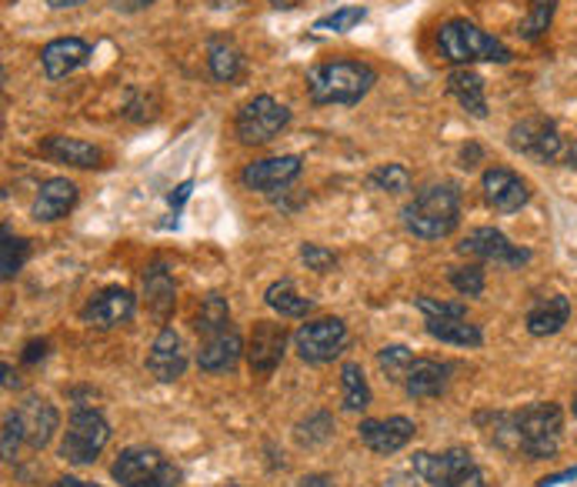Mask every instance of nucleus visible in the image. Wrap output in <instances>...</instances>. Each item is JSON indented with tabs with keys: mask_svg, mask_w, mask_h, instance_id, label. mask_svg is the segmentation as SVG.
Listing matches in <instances>:
<instances>
[{
	"mask_svg": "<svg viewBox=\"0 0 577 487\" xmlns=\"http://www.w3.org/2000/svg\"><path fill=\"white\" fill-rule=\"evenodd\" d=\"M448 94L471 114V117H487V98H484V80L471 67H457L448 73Z\"/></svg>",
	"mask_w": 577,
	"mask_h": 487,
	"instance_id": "obj_25",
	"label": "nucleus"
},
{
	"mask_svg": "<svg viewBox=\"0 0 577 487\" xmlns=\"http://www.w3.org/2000/svg\"><path fill=\"white\" fill-rule=\"evenodd\" d=\"M377 84V70L364 60H327L310 67L307 73V98L310 104H361L367 91Z\"/></svg>",
	"mask_w": 577,
	"mask_h": 487,
	"instance_id": "obj_2",
	"label": "nucleus"
},
{
	"mask_svg": "<svg viewBox=\"0 0 577 487\" xmlns=\"http://www.w3.org/2000/svg\"><path fill=\"white\" fill-rule=\"evenodd\" d=\"M364 18H367L364 8H341V11H335V14L317 18L310 31H317V34H348V31H354Z\"/></svg>",
	"mask_w": 577,
	"mask_h": 487,
	"instance_id": "obj_34",
	"label": "nucleus"
},
{
	"mask_svg": "<svg viewBox=\"0 0 577 487\" xmlns=\"http://www.w3.org/2000/svg\"><path fill=\"white\" fill-rule=\"evenodd\" d=\"M304 168V160L297 154H284V157H268V160H254L240 171V184L247 191H281L287 188Z\"/></svg>",
	"mask_w": 577,
	"mask_h": 487,
	"instance_id": "obj_15",
	"label": "nucleus"
},
{
	"mask_svg": "<svg viewBox=\"0 0 577 487\" xmlns=\"http://www.w3.org/2000/svg\"><path fill=\"white\" fill-rule=\"evenodd\" d=\"M457 254L464 258H477V261H494V264H505V268H521L531 261V251L518 248L511 244L498 227H474L461 244H457Z\"/></svg>",
	"mask_w": 577,
	"mask_h": 487,
	"instance_id": "obj_10",
	"label": "nucleus"
},
{
	"mask_svg": "<svg viewBox=\"0 0 577 487\" xmlns=\"http://www.w3.org/2000/svg\"><path fill=\"white\" fill-rule=\"evenodd\" d=\"M554 11H557V0H531V8H528V18L518 24V34L524 41H538L547 34L551 21H554Z\"/></svg>",
	"mask_w": 577,
	"mask_h": 487,
	"instance_id": "obj_33",
	"label": "nucleus"
},
{
	"mask_svg": "<svg viewBox=\"0 0 577 487\" xmlns=\"http://www.w3.org/2000/svg\"><path fill=\"white\" fill-rule=\"evenodd\" d=\"M77 204V184L67 181V178H50L41 184L37 191V201H34V220H60L67 217V211Z\"/></svg>",
	"mask_w": 577,
	"mask_h": 487,
	"instance_id": "obj_24",
	"label": "nucleus"
},
{
	"mask_svg": "<svg viewBox=\"0 0 577 487\" xmlns=\"http://www.w3.org/2000/svg\"><path fill=\"white\" fill-rule=\"evenodd\" d=\"M287 348V331L284 324L274 320H258L254 331H251V344H247V361H251V371L258 377H271L284 358Z\"/></svg>",
	"mask_w": 577,
	"mask_h": 487,
	"instance_id": "obj_14",
	"label": "nucleus"
},
{
	"mask_svg": "<svg viewBox=\"0 0 577 487\" xmlns=\"http://www.w3.org/2000/svg\"><path fill=\"white\" fill-rule=\"evenodd\" d=\"M564 434V415L557 404L538 400L518 415H490V441L501 451L521 454L528 461H547L557 454Z\"/></svg>",
	"mask_w": 577,
	"mask_h": 487,
	"instance_id": "obj_1",
	"label": "nucleus"
},
{
	"mask_svg": "<svg viewBox=\"0 0 577 487\" xmlns=\"http://www.w3.org/2000/svg\"><path fill=\"white\" fill-rule=\"evenodd\" d=\"M157 0H111V8L121 11V14H137V11H147Z\"/></svg>",
	"mask_w": 577,
	"mask_h": 487,
	"instance_id": "obj_42",
	"label": "nucleus"
},
{
	"mask_svg": "<svg viewBox=\"0 0 577 487\" xmlns=\"http://www.w3.org/2000/svg\"><path fill=\"white\" fill-rule=\"evenodd\" d=\"M264 301H268V307L278 310L281 317H307V314L314 310V301L304 297V294H297V287H294L291 278L274 281V284L264 291Z\"/></svg>",
	"mask_w": 577,
	"mask_h": 487,
	"instance_id": "obj_28",
	"label": "nucleus"
},
{
	"mask_svg": "<svg viewBox=\"0 0 577 487\" xmlns=\"http://www.w3.org/2000/svg\"><path fill=\"white\" fill-rule=\"evenodd\" d=\"M564 165H567L570 171H577V140L567 147V154H564Z\"/></svg>",
	"mask_w": 577,
	"mask_h": 487,
	"instance_id": "obj_50",
	"label": "nucleus"
},
{
	"mask_svg": "<svg viewBox=\"0 0 577 487\" xmlns=\"http://www.w3.org/2000/svg\"><path fill=\"white\" fill-rule=\"evenodd\" d=\"M404 227L421 240H441L461 224V191L457 184H431L400 211Z\"/></svg>",
	"mask_w": 577,
	"mask_h": 487,
	"instance_id": "obj_3",
	"label": "nucleus"
},
{
	"mask_svg": "<svg viewBox=\"0 0 577 487\" xmlns=\"http://www.w3.org/2000/svg\"><path fill=\"white\" fill-rule=\"evenodd\" d=\"M297 487H331V477H324V474H307L297 480Z\"/></svg>",
	"mask_w": 577,
	"mask_h": 487,
	"instance_id": "obj_46",
	"label": "nucleus"
},
{
	"mask_svg": "<svg viewBox=\"0 0 577 487\" xmlns=\"http://www.w3.org/2000/svg\"><path fill=\"white\" fill-rule=\"evenodd\" d=\"M448 381H451V367L441 364V361H431V358H415L400 381V387L407 390V397L415 400H428V397H441L448 390Z\"/></svg>",
	"mask_w": 577,
	"mask_h": 487,
	"instance_id": "obj_19",
	"label": "nucleus"
},
{
	"mask_svg": "<svg viewBox=\"0 0 577 487\" xmlns=\"http://www.w3.org/2000/svg\"><path fill=\"white\" fill-rule=\"evenodd\" d=\"M407 471H410V467H407ZM384 487H428V484H425V480H421L415 471H410V474H407V480H404V477H391Z\"/></svg>",
	"mask_w": 577,
	"mask_h": 487,
	"instance_id": "obj_44",
	"label": "nucleus"
},
{
	"mask_svg": "<svg viewBox=\"0 0 577 487\" xmlns=\"http://www.w3.org/2000/svg\"><path fill=\"white\" fill-rule=\"evenodd\" d=\"M191 188H194L191 181H184V184H178V188H174V194H171V207H174V211H178V207H181V204L191 197Z\"/></svg>",
	"mask_w": 577,
	"mask_h": 487,
	"instance_id": "obj_45",
	"label": "nucleus"
},
{
	"mask_svg": "<svg viewBox=\"0 0 577 487\" xmlns=\"http://www.w3.org/2000/svg\"><path fill=\"white\" fill-rule=\"evenodd\" d=\"M410 471L428 487H487V477L480 474V467L464 448H451L444 454L421 451L410 457Z\"/></svg>",
	"mask_w": 577,
	"mask_h": 487,
	"instance_id": "obj_6",
	"label": "nucleus"
},
{
	"mask_svg": "<svg viewBox=\"0 0 577 487\" xmlns=\"http://www.w3.org/2000/svg\"><path fill=\"white\" fill-rule=\"evenodd\" d=\"M301 261H304L310 271H317V274H327V271L338 268V254L327 251V248H320V244H301Z\"/></svg>",
	"mask_w": 577,
	"mask_h": 487,
	"instance_id": "obj_39",
	"label": "nucleus"
},
{
	"mask_svg": "<svg viewBox=\"0 0 577 487\" xmlns=\"http://www.w3.org/2000/svg\"><path fill=\"white\" fill-rule=\"evenodd\" d=\"M21 444H24L21 421H18V415H8V418H4V461H8V464H14V461H18Z\"/></svg>",
	"mask_w": 577,
	"mask_h": 487,
	"instance_id": "obj_41",
	"label": "nucleus"
},
{
	"mask_svg": "<svg viewBox=\"0 0 577 487\" xmlns=\"http://www.w3.org/2000/svg\"><path fill=\"white\" fill-rule=\"evenodd\" d=\"M50 487H98V484H91V480H80V477H60V480H54Z\"/></svg>",
	"mask_w": 577,
	"mask_h": 487,
	"instance_id": "obj_48",
	"label": "nucleus"
},
{
	"mask_svg": "<svg viewBox=\"0 0 577 487\" xmlns=\"http://www.w3.org/2000/svg\"><path fill=\"white\" fill-rule=\"evenodd\" d=\"M438 47H441V57L451 60V64H477V60H490V64H508L514 60L511 47L501 44L498 37L484 34L477 24L471 21H448L441 31H438Z\"/></svg>",
	"mask_w": 577,
	"mask_h": 487,
	"instance_id": "obj_4",
	"label": "nucleus"
},
{
	"mask_svg": "<svg viewBox=\"0 0 577 487\" xmlns=\"http://www.w3.org/2000/svg\"><path fill=\"white\" fill-rule=\"evenodd\" d=\"M287 124H291V111H287L281 101H274V98L261 94V98L247 101V104L237 111L234 131H237L240 144H247V147H258V144L274 140V137H278V134H281Z\"/></svg>",
	"mask_w": 577,
	"mask_h": 487,
	"instance_id": "obj_9",
	"label": "nucleus"
},
{
	"mask_svg": "<svg viewBox=\"0 0 577 487\" xmlns=\"http://www.w3.org/2000/svg\"><path fill=\"white\" fill-rule=\"evenodd\" d=\"M577 477V467H567V471H561V474H551V477H544L538 487H547V484H561V480H574Z\"/></svg>",
	"mask_w": 577,
	"mask_h": 487,
	"instance_id": "obj_47",
	"label": "nucleus"
},
{
	"mask_svg": "<svg viewBox=\"0 0 577 487\" xmlns=\"http://www.w3.org/2000/svg\"><path fill=\"white\" fill-rule=\"evenodd\" d=\"M134 307L137 304L127 287H104L101 294H94L84 307H80V320H84L88 328L111 331L134 317Z\"/></svg>",
	"mask_w": 577,
	"mask_h": 487,
	"instance_id": "obj_13",
	"label": "nucleus"
},
{
	"mask_svg": "<svg viewBox=\"0 0 577 487\" xmlns=\"http://www.w3.org/2000/svg\"><path fill=\"white\" fill-rule=\"evenodd\" d=\"M27 254H31V244L24 237H14L4 227V244H0V278H4V281L18 278L24 261H27Z\"/></svg>",
	"mask_w": 577,
	"mask_h": 487,
	"instance_id": "obj_32",
	"label": "nucleus"
},
{
	"mask_svg": "<svg viewBox=\"0 0 577 487\" xmlns=\"http://www.w3.org/2000/svg\"><path fill=\"white\" fill-rule=\"evenodd\" d=\"M47 4H50L54 11H64V8H80L84 0H47Z\"/></svg>",
	"mask_w": 577,
	"mask_h": 487,
	"instance_id": "obj_51",
	"label": "nucleus"
},
{
	"mask_svg": "<svg viewBox=\"0 0 577 487\" xmlns=\"http://www.w3.org/2000/svg\"><path fill=\"white\" fill-rule=\"evenodd\" d=\"M371 188L384 194H407L410 191V174L404 165H381L371 171Z\"/></svg>",
	"mask_w": 577,
	"mask_h": 487,
	"instance_id": "obj_35",
	"label": "nucleus"
},
{
	"mask_svg": "<svg viewBox=\"0 0 577 487\" xmlns=\"http://www.w3.org/2000/svg\"><path fill=\"white\" fill-rule=\"evenodd\" d=\"M415 307L425 314V317H467V307L457 304V301H438V297H415Z\"/></svg>",
	"mask_w": 577,
	"mask_h": 487,
	"instance_id": "obj_40",
	"label": "nucleus"
},
{
	"mask_svg": "<svg viewBox=\"0 0 577 487\" xmlns=\"http://www.w3.org/2000/svg\"><path fill=\"white\" fill-rule=\"evenodd\" d=\"M240 67H244V57L230 41H211L207 44V70H211L214 80L230 84V80L240 73Z\"/></svg>",
	"mask_w": 577,
	"mask_h": 487,
	"instance_id": "obj_30",
	"label": "nucleus"
},
{
	"mask_svg": "<svg viewBox=\"0 0 577 487\" xmlns=\"http://www.w3.org/2000/svg\"><path fill=\"white\" fill-rule=\"evenodd\" d=\"M451 284L464 294V297H480L484 294V268L480 264H464V268H451Z\"/></svg>",
	"mask_w": 577,
	"mask_h": 487,
	"instance_id": "obj_38",
	"label": "nucleus"
},
{
	"mask_svg": "<svg viewBox=\"0 0 577 487\" xmlns=\"http://www.w3.org/2000/svg\"><path fill=\"white\" fill-rule=\"evenodd\" d=\"M348 348V328L341 317H317L294 331V351L304 364H327Z\"/></svg>",
	"mask_w": 577,
	"mask_h": 487,
	"instance_id": "obj_8",
	"label": "nucleus"
},
{
	"mask_svg": "<svg viewBox=\"0 0 577 487\" xmlns=\"http://www.w3.org/2000/svg\"><path fill=\"white\" fill-rule=\"evenodd\" d=\"M415 421L410 418H400V415H394V418H381V421H361V428H358V438L364 441V448L367 451H374V454H381V457H391V454H397L410 438H415Z\"/></svg>",
	"mask_w": 577,
	"mask_h": 487,
	"instance_id": "obj_17",
	"label": "nucleus"
},
{
	"mask_svg": "<svg viewBox=\"0 0 577 487\" xmlns=\"http://www.w3.org/2000/svg\"><path fill=\"white\" fill-rule=\"evenodd\" d=\"M341 404H344V411L371 408V384H367L361 364H344L341 367Z\"/></svg>",
	"mask_w": 577,
	"mask_h": 487,
	"instance_id": "obj_31",
	"label": "nucleus"
},
{
	"mask_svg": "<svg viewBox=\"0 0 577 487\" xmlns=\"http://www.w3.org/2000/svg\"><path fill=\"white\" fill-rule=\"evenodd\" d=\"M425 328L441 344H457V348H480L484 344L480 328H477V324H471L467 317H428Z\"/></svg>",
	"mask_w": 577,
	"mask_h": 487,
	"instance_id": "obj_27",
	"label": "nucleus"
},
{
	"mask_svg": "<svg viewBox=\"0 0 577 487\" xmlns=\"http://www.w3.org/2000/svg\"><path fill=\"white\" fill-rule=\"evenodd\" d=\"M47 358V341H31L27 348H24V364H37V361H44Z\"/></svg>",
	"mask_w": 577,
	"mask_h": 487,
	"instance_id": "obj_43",
	"label": "nucleus"
},
{
	"mask_svg": "<svg viewBox=\"0 0 577 487\" xmlns=\"http://www.w3.org/2000/svg\"><path fill=\"white\" fill-rule=\"evenodd\" d=\"M111 477L121 487H178L184 474L157 448H124L111 467Z\"/></svg>",
	"mask_w": 577,
	"mask_h": 487,
	"instance_id": "obj_5",
	"label": "nucleus"
},
{
	"mask_svg": "<svg viewBox=\"0 0 577 487\" xmlns=\"http://www.w3.org/2000/svg\"><path fill=\"white\" fill-rule=\"evenodd\" d=\"M508 137H511V147L518 154L538 160V165H551V160L561 154V144H564L557 124L547 121V117H528V121L514 124Z\"/></svg>",
	"mask_w": 577,
	"mask_h": 487,
	"instance_id": "obj_11",
	"label": "nucleus"
},
{
	"mask_svg": "<svg viewBox=\"0 0 577 487\" xmlns=\"http://www.w3.org/2000/svg\"><path fill=\"white\" fill-rule=\"evenodd\" d=\"M331 431H335V421H331V415H310L307 421H301L297 424V441L301 444H324L327 438H331Z\"/></svg>",
	"mask_w": 577,
	"mask_h": 487,
	"instance_id": "obj_37",
	"label": "nucleus"
},
{
	"mask_svg": "<svg viewBox=\"0 0 577 487\" xmlns=\"http://www.w3.org/2000/svg\"><path fill=\"white\" fill-rule=\"evenodd\" d=\"M174 301H178V287H174V278H171V268L163 261H154L144 271V304H147V310L160 320H168L171 310H174Z\"/></svg>",
	"mask_w": 577,
	"mask_h": 487,
	"instance_id": "obj_23",
	"label": "nucleus"
},
{
	"mask_svg": "<svg viewBox=\"0 0 577 487\" xmlns=\"http://www.w3.org/2000/svg\"><path fill=\"white\" fill-rule=\"evenodd\" d=\"M14 415H18V421H21L24 444H27L31 451L47 448L50 438H54V431H57V424H60L57 408H54L50 400H44V397H27Z\"/></svg>",
	"mask_w": 577,
	"mask_h": 487,
	"instance_id": "obj_18",
	"label": "nucleus"
},
{
	"mask_svg": "<svg viewBox=\"0 0 577 487\" xmlns=\"http://www.w3.org/2000/svg\"><path fill=\"white\" fill-rule=\"evenodd\" d=\"M147 371L160 384H171V381L184 377V371H188V348H184V338L174 328H163L154 338L150 354H147Z\"/></svg>",
	"mask_w": 577,
	"mask_h": 487,
	"instance_id": "obj_16",
	"label": "nucleus"
},
{
	"mask_svg": "<svg viewBox=\"0 0 577 487\" xmlns=\"http://www.w3.org/2000/svg\"><path fill=\"white\" fill-rule=\"evenodd\" d=\"M570 317V301L564 294H551V297H541L531 310H528V331L534 338H551L557 335Z\"/></svg>",
	"mask_w": 577,
	"mask_h": 487,
	"instance_id": "obj_26",
	"label": "nucleus"
},
{
	"mask_svg": "<svg viewBox=\"0 0 577 487\" xmlns=\"http://www.w3.org/2000/svg\"><path fill=\"white\" fill-rule=\"evenodd\" d=\"M41 150L57 160V165H70V168H104V150L98 144H88L80 137H64V134H54L41 144Z\"/></svg>",
	"mask_w": 577,
	"mask_h": 487,
	"instance_id": "obj_21",
	"label": "nucleus"
},
{
	"mask_svg": "<svg viewBox=\"0 0 577 487\" xmlns=\"http://www.w3.org/2000/svg\"><path fill=\"white\" fill-rule=\"evenodd\" d=\"M480 188H484V201L501 214H514L531 201V184L521 174H514L511 168H501V165H494V168L484 171Z\"/></svg>",
	"mask_w": 577,
	"mask_h": 487,
	"instance_id": "obj_12",
	"label": "nucleus"
},
{
	"mask_svg": "<svg viewBox=\"0 0 577 487\" xmlns=\"http://www.w3.org/2000/svg\"><path fill=\"white\" fill-rule=\"evenodd\" d=\"M18 384H21V381H18V374L11 371V364H4V387L11 390V387H18Z\"/></svg>",
	"mask_w": 577,
	"mask_h": 487,
	"instance_id": "obj_52",
	"label": "nucleus"
},
{
	"mask_svg": "<svg viewBox=\"0 0 577 487\" xmlns=\"http://www.w3.org/2000/svg\"><path fill=\"white\" fill-rule=\"evenodd\" d=\"M574 411H577V400H574Z\"/></svg>",
	"mask_w": 577,
	"mask_h": 487,
	"instance_id": "obj_54",
	"label": "nucleus"
},
{
	"mask_svg": "<svg viewBox=\"0 0 577 487\" xmlns=\"http://www.w3.org/2000/svg\"><path fill=\"white\" fill-rule=\"evenodd\" d=\"M477 157H480V147H477V144H471V147H464V150H461V160H464V168H474V165H471V160H477Z\"/></svg>",
	"mask_w": 577,
	"mask_h": 487,
	"instance_id": "obj_49",
	"label": "nucleus"
},
{
	"mask_svg": "<svg viewBox=\"0 0 577 487\" xmlns=\"http://www.w3.org/2000/svg\"><path fill=\"white\" fill-rule=\"evenodd\" d=\"M410 361H415V354H410L404 344H387V348L377 351V364H381V371L387 374V381H394V384L404 381Z\"/></svg>",
	"mask_w": 577,
	"mask_h": 487,
	"instance_id": "obj_36",
	"label": "nucleus"
},
{
	"mask_svg": "<svg viewBox=\"0 0 577 487\" xmlns=\"http://www.w3.org/2000/svg\"><path fill=\"white\" fill-rule=\"evenodd\" d=\"M88 60H91V44L80 41V37H57L41 50V64H44V73L50 80H60V77L73 73Z\"/></svg>",
	"mask_w": 577,
	"mask_h": 487,
	"instance_id": "obj_20",
	"label": "nucleus"
},
{
	"mask_svg": "<svg viewBox=\"0 0 577 487\" xmlns=\"http://www.w3.org/2000/svg\"><path fill=\"white\" fill-rule=\"evenodd\" d=\"M230 328V307H227V297L220 294H207L194 314V331L211 338V335H220Z\"/></svg>",
	"mask_w": 577,
	"mask_h": 487,
	"instance_id": "obj_29",
	"label": "nucleus"
},
{
	"mask_svg": "<svg viewBox=\"0 0 577 487\" xmlns=\"http://www.w3.org/2000/svg\"><path fill=\"white\" fill-rule=\"evenodd\" d=\"M240 354H244V341L234 328H227L220 335L204 338V344L197 351V367L207 371V374H224V371L237 367Z\"/></svg>",
	"mask_w": 577,
	"mask_h": 487,
	"instance_id": "obj_22",
	"label": "nucleus"
},
{
	"mask_svg": "<svg viewBox=\"0 0 577 487\" xmlns=\"http://www.w3.org/2000/svg\"><path fill=\"white\" fill-rule=\"evenodd\" d=\"M111 441V424L101 411L94 408H77L67 421L64 441H60V457L70 464H91Z\"/></svg>",
	"mask_w": 577,
	"mask_h": 487,
	"instance_id": "obj_7",
	"label": "nucleus"
},
{
	"mask_svg": "<svg viewBox=\"0 0 577 487\" xmlns=\"http://www.w3.org/2000/svg\"><path fill=\"white\" fill-rule=\"evenodd\" d=\"M268 4H274V8H281V11H287V8H297L301 0H268Z\"/></svg>",
	"mask_w": 577,
	"mask_h": 487,
	"instance_id": "obj_53",
	"label": "nucleus"
}]
</instances>
